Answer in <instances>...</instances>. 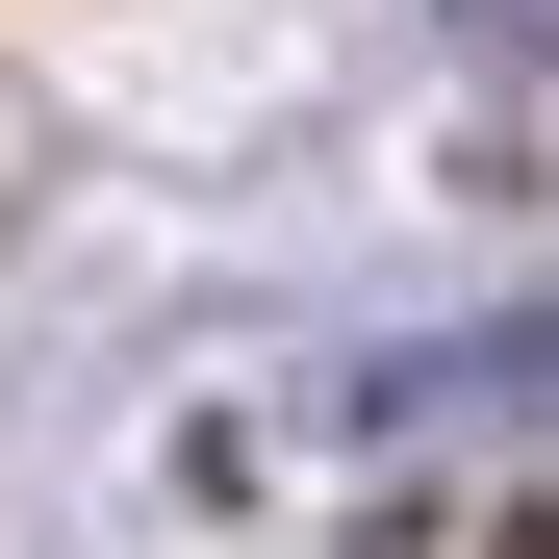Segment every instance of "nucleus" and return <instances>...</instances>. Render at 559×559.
Here are the masks:
<instances>
[{"label": "nucleus", "mask_w": 559, "mask_h": 559, "mask_svg": "<svg viewBox=\"0 0 559 559\" xmlns=\"http://www.w3.org/2000/svg\"><path fill=\"white\" fill-rule=\"evenodd\" d=\"M457 26H484V51H534V0H457Z\"/></svg>", "instance_id": "obj_1"}]
</instances>
